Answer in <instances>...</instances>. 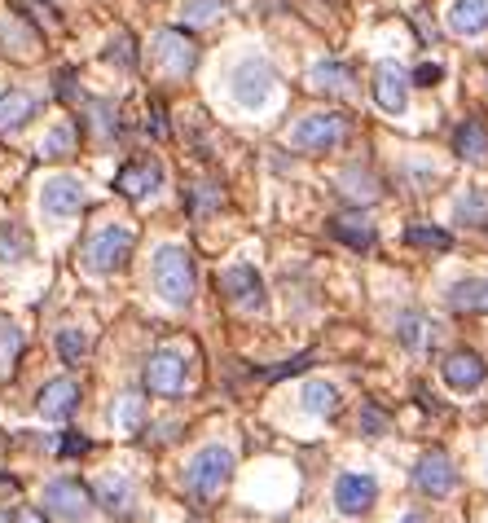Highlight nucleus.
I'll return each mask as SVG.
<instances>
[{"instance_id":"nucleus-22","label":"nucleus","mask_w":488,"mask_h":523,"mask_svg":"<svg viewBox=\"0 0 488 523\" xmlns=\"http://www.w3.org/2000/svg\"><path fill=\"white\" fill-rule=\"evenodd\" d=\"M308 84L317 88V93H339L348 97L352 93V71L343 62H317L313 71H308Z\"/></svg>"},{"instance_id":"nucleus-24","label":"nucleus","mask_w":488,"mask_h":523,"mask_svg":"<svg viewBox=\"0 0 488 523\" xmlns=\"http://www.w3.org/2000/svg\"><path fill=\"white\" fill-rule=\"evenodd\" d=\"M304 409H308V414H317V418H330L339 409V387L313 378V383L304 387Z\"/></svg>"},{"instance_id":"nucleus-9","label":"nucleus","mask_w":488,"mask_h":523,"mask_svg":"<svg viewBox=\"0 0 488 523\" xmlns=\"http://www.w3.org/2000/svg\"><path fill=\"white\" fill-rule=\"evenodd\" d=\"M414 484H418V493H427V497H449L453 488H458V466L449 462V453L431 449L414 466Z\"/></svg>"},{"instance_id":"nucleus-31","label":"nucleus","mask_w":488,"mask_h":523,"mask_svg":"<svg viewBox=\"0 0 488 523\" xmlns=\"http://www.w3.org/2000/svg\"><path fill=\"white\" fill-rule=\"evenodd\" d=\"M212 207H220V185H212V181H198V185H190V211H194V216L203 220Z\"/></svg>"},{"instance_id":"nucleus-5","label":"nucleus","mask_w":488,"mask_h":523,"mask_svg":"<svg viewBox=\"0 0 488 523\" xmlns=\"http://www.w3.org/2000/svg\"><path fill=\"white\" fill-rule=\"evenodd\" d=\"M154 66H159L168 80H185L198 66V44L185 36L181 27H168L154 36Z\"/></svg>"},{"instance_id":"nucleus-29","label":"nucleus","mask_w":488,"mask_h":523,"mask_svg":"<svg viewBox=\"0 0 488 523\" xmlns=\"http://www.w3.org/2000/svg\"><path fill=\"white\" fill-rule=\"evenodd\" d=\"M27 251H31V238H27V229H22V225H0V260L18 264Z\"/></svg>"},{"instance_id":"nucleus-3","label":"nucleus","mask_w":488,"mask_h":523,"mask_svg":"<svg viewBox=\"0 0 488 523\" xmlns=\"http://www.w3.org/2000/svg\"><path fill=\"white\" fill-rule=\"evenodd\" d=\"M348 141V119L339 110H317V115H304L291 128V146L304 154H321V150H339Z\"/></svg>"},{"instance_id":"nucleus-15","label":"nucleus","mask_w":488,"mask_h":523,"mask_svg":"<svg viewBox=\"0 0 488 523\" xmlns=\"http://www.w3.org/2000/svg\"><path fill=\"white\" fill-rule=\"evenodd\" d=\"M330 238H339L343 247H352V251H370L374 247V220L361 216V211L330 216Z\"/></svg>"},{"instance_id":"nucleus-39","label":"nucleus","mask_w":488,"mask_h":523,"mask_svg":"<svg viewBox=\"0 0 488 523\" xmlns=\"http://www.w3.org/2000/svg\"><path fill=\"white\" fill-rule=\"evenodd\" d=\"M146 124L154 128V137H168V124H163V110H159V106L150 110V119H146Z\"/></svg>"},{"instance_id":"nucleus-35","label":"nucleus","mask_w":488,"mask_h":523,"mask_svg":"<svg viewBox=\"0 0 488 523\" xmlns=\"http://www.w3.org/2000/svg\"><path fill=\"white\" fill-rule=\"evenodd\" d=\"M220 0H185V22H212Z\"/></svg>"},{"instance_id":"nucleus-1","label":"nucleus","mask_w":488,"mask_h":523,"mask_svg":"<svg viewBox=\"0 0 488 523\" xmlns=\"http://www.w3.org/2000/svg\"><path fill=\"white\" fill-rule=\"evenodd\" d=\"M234 480V453L225 444H207V449L194 453L190 471H185V488L198 497V502H216L220 493Z\"/></svg>"},{"instance_id":"nucleus-4","label":"nucleus","mask_w":488,"mask_h":523,"mask_svg":"<svg viewBox=\"0 0 488 523\" xmlns=\"http://www.w3.org/2000/svg\"><path fill=\"white\" fill-rule=\"evenodd\" d=\"M132 242H137V233H132L128 225H106V229H97L93 238L84 242V264H88L93 273H115V269H124L128 255H132Z\"/></svg>"},{"instance_id":"nucleus-26","label":"nucleus","mask_w":488,"mask_h":523,"mask_svg":"<svg viewBox=\"0 0 488 523\" xmlns=\"http://www.w3.org/2000/svg\"><path fill=\"white\" fill-rule=\"evenodd\" d=\"M409 247L418 251H453V233L449 229H436V225H414L405 233Z\"/></svg>"},{"instance_id":"nucleus-17","label":"nucleus","mask_w":488,"mask_h":523,"mask_svg":"<svg viewBox=\"0 0 488 523\" xmlns=\"http://www.w3.org/2000/svg\"><path fill=\"white\" fill-rule=\"evenodd\" d=\"M440 370H445V383L458 387V392H471V387L484 383V361L475 352H449Z\"/></svg>"},{"instance_id":"nucleus-38","label":"nucleus","mask_w":488,"mask_h":523,"mask_svg":"<svg viewBox=\"0 0 488 523\" xmlns=\"http://www.w3.org/2000/svg\"><path fill=\"white\" fill-rule=\"evenodd\" d=\"M62 453H66V458H75V453H88V440H84V436H66V440H62Z\"/></svg>"},{"instance_id":"nucleus-37","label":"nucleus","mask_w":488,"mask_h":523,"mask_svg":"<svg viewBox=\"0 0 488 523\" xmlns=\"http://www.w3.org/2000/svg\"><path fill=\"white\" fill-rule=\"evenodd\" d=\"M9 523H44L40 510H31V506H18L14 515H9Z\"/></svg>"},{"instance_id":"nucleus-25","label":"nucleus","mask_w":488,"mask_h":523,"mask_svg":"<svg viewBox=\"0 0 488 523\" xmlns=\"http://www.w3.org/2000/svg\"><path fill=\"white\" fill-rule=\"evenodd\" d=\"M458 220L471 229H488V189H467L458 198Z\"/></svg>"},{"instance_id":"nucleus-21","label":"nucleus","mask_w":488,"mask_h":523,"mask_svg":"<svg viewBox=\"0 0 488 523\" xmlns=\"http://www.w3.org/2000/svg\"><path fill=\"white\" fill-rule=\"evenodd\" d=\"M453 150H458V159H467V163H484L488 159V132H484L480 119L458 124V132H453Z\"/></svg>"},{"instance_id":"nucleus-16","label":"nucleus","mask_w":488,"mask_h":523,"mask_svg":"<svg viewBox=\"0 0 488 523\" xmlns=\"http://www.w3.org/2000/svg\"><path fill=\"white\" fill-rule=\"evenodd\" d=\"M75 405H80V383H75V378H53V383H44V392L36 400V409L44 418H66Z\"/></svg>"},{"instance_id":"nucleus-27","label":"nucleus","mask_w":488,"mask_h":523,"mask_svg":"<svg viewBox=\"0 0 488 523\" xmlns=\"http://www.w3.org/2000/svg\"><path fill=\"white\" fill-rule=\"evenodd\" d=\"M339 189L352 198V203H374V198L383 194V189H379V181H374L370 172H361V168L343 172V185H339Z\"/></svg>"},{"instance_id":"nucleus-36","label":"nucleus","mask_w":488,"mask_h":523,"mask_svg":"<svg viewBox=\"0 0 488 523\" xmlns=\"http://www.w3.org/2000/svg\"><path fill=\"white\" fill-rule=\"evenodd\" d=\"M445 80V66H436V62H423L414 71V84H423V88H431V84H440Z\"/></svg>"},{"instance_id":"nucleus-14","label":"nucleus","mask_w":488,"mask_h":523,"mask_svg":"<svg viewBox=\"0 0 488 523\" xmlns=\"http://www.w3.org/2000/svg\"><path fill=\"white\" fill-rule=\"evenodd\" d=\"M374 502H379V484L370 475H343L335 484V506L343 515H365Z\"/></svg>"},{"instance_id":"nucleus-30","label":"nucleus","mask_w":488,"mask_h":523,"mask_svg":"<svg viewBox=\"0 0 488 523\" xmlns=\"http://www.w3.org/2000/svg\"><path fill=\"white\" fill-rule=\"evenodd\" d=\"M75 150V128L71 124H62V128H53L49 137L40 141V154L44 159H66V154Z\"/></svg>"},{"instance_id":"nucleus-6","label":"nucleus","mask_w":488,"mask_h":523,"mask_svg":"<svg viewBox=\"0 0 488 523\" xmlns=\"http://www.w3.org/2000/svg\"><path fill=\"white\" fill-rule=\"evenodd\" d=\"M185 352H176V348H154L146 356V392L154 396H181L185 392Z\"/></svg>"},{"instance_id":"nucleus-33","label":"nucleus","mask_w":488,"mask_h":523,"mask_svg":"<svg viewBox=\"0 0 488 523\" xmlns=\"http://www.w3.org/2000/svg\"><path fill=\"white\" fill-rule=\"evenodd\" d=\"M58 352H62V361H66V365H80V356L88 352V339H84L75 326H66L62 335H58Z\"/></svg>"},{"instance_id":"nucleus-19","label":"nucleus","mask_w":488,"mask_h":523,"mask_svg":"<svg viewBox=\"0 0 488 523\" xmlns=\"http://www.w3.org/2000/svg\"><path fill=\"white\" fill-rule=\"evenodd\" d=\"M36 115V97L22 93V88H5L0 93V132H18L22 124H31Z\"/></svg>"},{"instance_id":"nucleus-2","label":"nucleus","mask_w":488,"mask_h":523,"mask_svg":"<svg viewBox=\"0 0 488 523\" xmlns=\"http://www.w3.org/2000/svg\"><path fill=\"white\" fill-rule=\"evenodd\" d=\"M194 255L185 247H163L154 255V291H159L168 304H190L194 299Z\"/></svg>"},{"instance_id":"nucleus-32","label":"nucleus","mask_w":488,"mask_h":523,"mask_svg":"<svg viewBox=\"0 0 488 523\" xmlns=\"http://www.w3.org/2000/svg\"><path fill=\"white\" fill-rule=\"evenodd\" d=\"M88 124L97 128V141H106L110 132H119V115H115V106H106V102H88Z\"/></svg>"},{"instance_id":"nucleus-7","label":"nucleus","mask_w":488,"mask_h":523,"mask_svg":"<svg viewBox=\"0 0 488 523\" xmlns=\"http://www.w3.org/2000/svg\"><path fill=\"white\" fill-rule=\"evenodd\" d=\"M44 506L66 523H84L93 515V493L80 480H49L44 484Z\"/></svg>"},{"instance_id":"nucleus-18","label":"nucleus","mask_w":488,"mask_h":523,"mask_svg":"<svg viewBox=\"0 0 488 523\" xmlns=\"http://www.w3.org/2000/svg\"><path fill=\"white\" fill-rule=\"evenodd\" d=\"M449 308L458 317H484L488 313V277H467L449 291Z\"/></svg>"},{"instance_id":"nucleus-11","label":"nucleus","mask_w":488,"mask_h":523,"mask_svg":"<svg viewBox=\"0 0 488 523\" xmlns=\"http://www.w3.org/2000/svg\"><path fill=\"white\" fill-rule=\"evenodd\" d=\"M409 84H414V75H405L396 62H383L379 71H374V102H379L387 115H401L409 106Z\"/></svg>"},{"instance_id":"nucleus-34","label":"nucleus","mask_w":488,"mask_h":523,"mask_svg":"<svg viewBox=\"0 0 488 523\" xmlns=\"http://www.w3.org/2000/svg\"><path fill=\"white\" fill-rule=\"evenodd\" d=\"M106 58H110V62H119L124 71H132V66H137V49H132V36H128V31H119V36L110 40Z\"/></svg>"},{"instance_id":"nucleus-23","label":"nucleus","mask_w":488,"mask_h":523,"mask_svg":"<svg viewBox=\"0 0 488 523\" xmlns=\"http://www.w3.org/2000/svg\"><path fill=\"white\" fill-rule=\"evenodd\" d=\"M97 506H106L110 515H128L132 510V484L124 475H106L102 484H97Z\"/></svg>"},{"instance_id":"nucleus-20","label":"nucleus","mask_w":488,"mask_h":523,"mask_svg":"<svg viewBox=\"0 0 488 523\" xmlns=\"http://www.w3.org/2000/svg\"><path fill=\"white\" fill-rule=\"evenodd\" d=\"M484 27H488V0H453L449 5V31L480 36Z\"/></svg>"},{"instance_id":"nucleus-12","label":"nucleus","mask_w":488,"mask_h":523,"mask_svg":"<svg viewBox=\"0 0 488 523\" xmlns=\"http://www.w3.org/2000/svg\"><path fill=\"white\" fill-rule=\"evenodd\" d=\"M229 88H234L238 106H264L273 93V71L264 62H242L234 71V80H229Z\"/></svg>"},{"instance_id":"nucleus-28","label":"nucleus","mask_w":488,"mask_h":523,"mask_svg":"<svg viewBox=\"0 0 488 523\" xmlns=\"http://www.w3.org/2000/svg\"><path fill=\"white\" fill-rule=\"evenodd\" d=\"M110 418H115L119 427H128V431H141L146 427V400L141 396H119L115 409H110Z\"/></svg>"},{"instance_id":"nucleus-8","label":"nucleus","mask_w":488,"mask_h":523,"mask_svg":"<svg viewBox=\"0 0 488 523\" xmlns=\"http://www.w3.org/2000/svg\"><path fill=\"white\" fill-rule=\"evenodd\" d=\"M220 291H225V299L234 308H242V313H260L264 308V282L251 264H234V269L220 273Z\"/></svg>"},{"instance_id":"nucleus-10","label":"nucleus","mask_w":488,"mask_h":523,"mask_svg":"<svg viewBox=\"0 0 488 523\" xmlns=\"http://www.w3.org/2000/svg\"><path fill=\"white\" fill-rule=\"evenodd\" d=\"M159 185H163V168L154 159H132V163H124V168L115 172V194L132 198V203L150 198Z\"/></svg>"},{"instance_id":"nucleus-13","label":"nucleus","mask_w":488,"mask_h":523,"mask_svg":"<svg viewBox=\"0 0 488 523\" xmlns=\"http://www.w3.org/2000/svg\"><path fill=\"white\" fill-rule=\"evenodd\" d=\"M84 203H88L84 185H80V181H71V176H58V181H44V194H40L44 216L66 220V216H75V211H80Z\"/></svg>"}]
</instances>
